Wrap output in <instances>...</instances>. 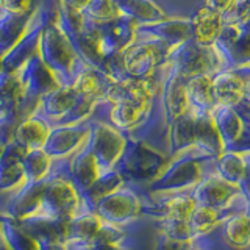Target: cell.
Here are the masks:
<instances>
[{
  "label": "cell",
  "mask_w": 250,
  "mask_h": 250,
  "mask_svg": "<svg viewBox=\"0 0 250 250\" xmlns=\"http://www.w3.org/2000/svg\"><path fill=\"white\" fill-rule=\"evenodd\" d=\"M27 163H28L27 172H31V174H33V180L41 182L42 177L47 174V169H49V156L42 152L33 150L30 153Z\"/></svg>",
  "instance_id": "19"
},
{
  "label": "cell",
  "mask_w": 250,
  "mask_h": 250,
  "mask_svg": "<svg viewBox=\"0 0 250 250\" xmlns=\"http://www.w3.org/2000/svg\"><path fill=\"white\" fill-rule=\"evenodd\" d=\"M213 45L222 55L225 69L250 64V23L222 25L219 38Z\"/></svg>",
  "instance_id": "4"
},
{
  "label": "cell",
  "mask_w": 250,
  "mask_h": 250,
  "mask_svg": "<svg viewBox=\"0 0 250 250\" xmlns=\"http://www.w3.org/2000/svg\"><path fill=\"white\" fill-rule=\"evenodd\" d=\"M194 113V111H192ZM195 114V144L194 148L209 158H217L225 150L224 141L216 128L213 116L209 113H194Z\"/></svg>",
  "instance_id": "11"
},
{
  "label": "cell",
  "mask_w": 250,
  "mask_h": 250,
  "mask_svg": "<svg viewBox=\"0 0 250 250\" xmlns=\"http://www.w3.org/2000/svg\"><path fill=\"white\" fill-rule=\"evenodd\" d=\"M156 195L158 199L153 205V214L156 219L163 216L189 219L192 209L197 207L191 192H166Z\"/></svg>",
  "instance_id": "13"
},
{
  "label": "cell",
  "mask_w": 250,
  "mask_h": 250,
  "mask_svg": "<svg viewBox=\"0 0 250 250\" xmlns=\"http://www.w3.org/2000/svg\"><path fill=\"white\" fill-rule=\"evenodd\" d=\"M231 2V0H207V6L209 8H213V10L219 11V13H222L227 6H229V3Z\"/></svg>",
  "instance_id": "23"
},
{
  "label": "cell",
  "mask_w": 250,
  "mask_h": 250,
  "mask_svg": "<svg viewBox=\"0 0 250 250\" xmlns=\"http://www.w3.org/2000/svg\"><path fill=\"white\" fill-rule=\"evenodd\" d=\"M191 30H192V41L200 45H213L219 33L222 30V19L221 13L213 10L207 5L200 6L195 10L194 14L189 18Z\"/></svg>",
  "instance_id": "10"
},
{
  "label": "cell",
  "mask_w": 250,
  "mask_h": 250,
  "mask_svg": "<svg viewBox=\"0 0 250 250\" xmlns=\"http://www.w3.org/2000/svg\"><path fill=\"white\" fill-rule=\"evenodd\" d=\"M249 250H250V249H249Z\"/></svg>",
  "instance_id": "27"
},
{
  "label": "cell",
  "mask_w": 250,
  "mask_h": 250,
  "mask_svg": "<svg viewBox=\"0 0 250 250\" xmlns=\"http://www.w3.org/2000/svg\"><path fill=\"white\" fill-rule=\"evenodd\" d=\"M246 156H247V169H246V175L241 182V189L244 192V195L247 197L249 203H250V148H246Z\"/></svg>",
  "instance_id": "22"
},
{
  "label": "cell",
  "mask_w": 250,
  "mask_h": 250,
  "mask_svg": "<svg viewBox=\"0 0 250 250\" xmlns=\"http://www.w3.org/2000/svg\"><path fill=\"white\" fill-rule=\"evenodd\" d=\"M249 214H250V211H249Z\"/></svg>",
  "instance_id": "26"
},
{
  "label": "cell",
  "mask_w": 250,
  "mask_h": 250,
  "mask_svg": "<svg viewBox=\"0 0 250 250\" xmlns=\"http://www.w3.org/2000/svg\"><path fill=\"white\" fill-rule=\"evenodd\" d=\"M233 109L236 111V114L241 117V121L244 122L247 128H250V99L242 97L236 105L233 106Z\"/></svg>",
  "instance_id": "20"
},
{
  "label": "cell",
  "mask_w": 250,
  "mask_h": 250,
  "mask_svg": "<svg viewBox=\"0 0 250 250\" xmlns=\"http://www.w3.org/2000/svg\"><path fill=\"white\" fill-rule=\"evenodd\" d=\"M222 246L230 250L250 249V214L249 211H234L224 217L219 227Z\"/></svg>",
  "instance_id": "8"
},
{
  "label": "cell",
  "mask_w": 250,
  "mask_h": 250,
  "mask_svg": "<svg viewBox=\"0 0 250 250\" xmlns=\"http://www.w3.org/2000/svg\"><path fill=\"white\" fill-rule=\"evenodd\" d=\"M152 39H158L169 49V53L175 47L192 39V30L189 19H163L144 27Z\"/></svg>",
  "instance_id": "9"
},
{
  "label": "cell",
  "mask_w": 250,
  "mask_h": 250,
  "mask_svg": "<svg viewBox=\"0 0 250 250\" xmlns=\"http://www.w3.org/2000/svg\"><path fill=\"white\" fill-rule=\"evenodd\" d=\"M188 104L194 113H209L214 106L211 91V75H197L186 82Z\"/></svg>",
  "instance_id": "16"
},
{
  "label": "cell",
  "mask_w": 250,
  "mask_h": 250,
  "mask_svg": "<svg viewBox=\"0 0 250 250\" xmlns=\"http://www.w3.org/2000/svg\"><path fill=\"white\" fill-rule=\"evenodd\" d=\"M202 250H216V249H214L213 246H211L208 241H205V242H203V247H202Z\"/></svg>",
  "instance_id": "25"
},
{
  "label": "cell",
  "mask_w": 250,
  "mask_h": 250,
  "mask_svg": "<svg viewBox=\"0 0 250 250\" xmlns=\"http://www.w3.org/2000/svg\"><path fill=\"white\" fill-rule=\"evenodd\" d=\"M169 72L164 78L163 83V106L164 114H166L167 124H172L189 111V104H188V92H186V78L182 77L177 69L172 66L167 60Z\"/></svg>",
  "instance_id": "7"
},
{
  "label": "cell",
  "mask_w": 250,
  "mask_h": 250,
  "mask_svg": "<svg viewBox=\"0 0 250 250\" xmlns=\"http://www.w3.org/2000/svg\"><path fill=\"white\" fill-rule=\"evenodd\" d=\"M211 91H213L214 105L234 106L244 97L241 77L233 69L219 70L211 75Z\"/></svg>",
  "instance_id": "12"
},
{
  "label": "cell",
  "mask_w": 250,
  "mask_h": 250,
  "mask_svg": "<svg viewBox=\"0 0 250 250\" xmlns=\"http://www.w3.org/2000/svg\"><path fill=\"white\" fill-rule=\"evenodd\" d=\"M224 217L225 214L221 211L197 205L192 209L189 219H188L192 238L208 241L214 233H217L219 227L224 222Z\"/></svg>",
  "instance_id": "15"
},
{
  "label": "cell",
  "mask_w": 250,
  "mask_h": 250,
  "mask_svg": "<svg viewBox=\"0 0 250 250\" xmlns=\"http://www.w3.org/2000/svg\"><path fill=\"white\" fill-rule=\"evenodd\" d=\"M156 221H158V229L164 238H169L172 241H194L188 219L163 216Z\"/></svg>",
  "instance_id": "17"
},
{
  "label": "cell",
  "mask_w": 250,
  "mask_h": 250,
  "mask_svg": "<svg viewBox=\"0 0 250 250\" xmlns=\"http://www.w3.org/2000/svg\"><path fill=\"white\" fill-rule=\"evenodd\" d=\"M247 169L246 150H233L227 148L214 160V172L225 182L241 185Z\"/></svg>",
  "instance_id": "14"
},
{
  "label": "cell",
  "mask_w": 250,
  "mask_h": 250,
  "mask_svg": "<svg viewBox=\"0 0 250 250\" xmlns=\"http://www.w3.org/2000/svg\"><path fill=\"white\" fill-rule=\"evenodd\" d=\"M167 60L186 80L197 75H214L219 70H225L222 55L214 45H200L192 39L175 47L169 53Z\"/></svg>",
  "instance_id": "3"
},
{
  "label": "cell",
  "mask_w": 250,
  "mask_h": 250,
  "mask_svg": "<svg viewBox=\"0 0 250 250\" xmlns=\"http://www.w3.org/2000/svg\"><path fill=\"white\" fill-rule=\"evenodd\" d=\"M233 70L241 77V82H242V92H244V97L250 99V64H247V66H241V67H234Z\"/></svg>",
  "instance_id": "21"
},
{
  "label": "cell",
  "mask_w": 250,
  "mask_h": 250,
  "mask_svg": "<svg viewBox=\"0 0 250 250\" xmlns=\"http://www.w3.org/2000/svg\"><path fill=\"white\" fill-rule=\"evenodd\" d=\"M211 116H213L216 128L224 141L225 150L227 148L246 150L247 141H250V128L246 127L233 106L214 105L211 109Z\"/></svg>",
  "instance_id": "6"
},
{
  "label": "cell",
  "mask_w": 250,
  "mask_h": 250,
  "mask_svg": "<svg viewBox=\"0 0 250 250\" xmlns=\"http://www.w3.org/2000/svg\"><path fill=\"white\" fill-rule=\"evenodd\" d=\"M214 170V158L200 153L197 148H189L174 156L160 175L153 180L152 191L155 194L191 192L209 172Z\"/></svg>",
  "instance_id": "1"
},
{
  "label": "cell",
  "mask_w": 250,
  "mask_h": 250,
  "mask_svg": "<svg viewBox=\"0 0 250 250\" xmlns=\"http://www.w3.org/2000/svg\"><path fill=\"white\" fill-rule=\"evenodd\" d=\"M195 203L200 207L213 208L225 216L234 211H250V203L239 185L225 182L216 172L209 174L191 191Z\"/></svg>",
  "instance_id": "2"
},
{
  "label": "cell",
  "mask_w": 250,
  "mask_h": 250,
  "mask_svg": "<svg viewBox=\"0 0 250 250\" xmlns=\"http://www.w3.org/2000/svg\"><path fill=\"white\" fill-rule=\"evenodd\" d=\"M203 242H205V241H202V239H195V241H194V244H192V247H191V250H202Z\"/></svg>",
  "instance_id": "24"
},
{
  "label": "cell",
  "mask_w": 250,
  "mask_h": 250,
  "mask_svg": "<svg viewBox=\"0 0 250 250\" xmlns=\"http://www.w3.org/2000/svg\"><path fill=\"white\" fill-rule=\"evenodd\" d=\"M224 25H247L250 22V0H231L221 13Z\"/></svg>",
  "instance_id": "18"
},
{
  "label": "cell",
  "mask_w": 250,
  "mask_h": 250,
  "mask_svg": "<svg viewBox=\"0 0 250 250\" xmlns=\"http://www.w3.org/2000/svg\"><path fill=\"white\" fill-rule=\"evenodd\" d=\"M146 205L141 197L131 189L119 188L99 203V217H104L106 222L113 224H125L138 219Z\"/></svg>",
  "instance_id": "5"
}]
</instances>
